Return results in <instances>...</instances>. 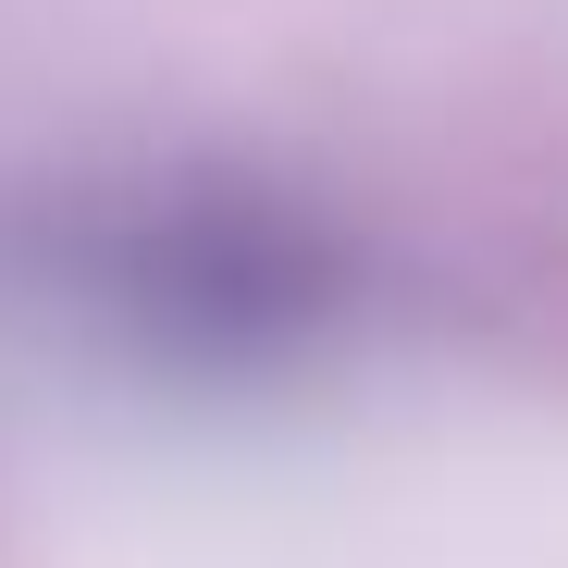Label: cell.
Returning <instances> with one entry per match:
<instances>
[{
	"label": "cell",
	"instance_id": "1",
	"mask_svg": "<svg viewBox=\"0 0 568 568\" xmlns=\"http://www.w3.org/2000/svg\"><path fill=\"white\" fill-rule=\"evenodd\" d=\"M74 284L161 371H272L346 310V247L284 185H149L87 223Z\"/></svg>",
	"mask_w": 568,
	"mask_h": 568
}]
</instances>
